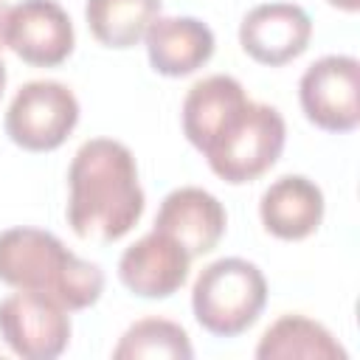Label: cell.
I'll return each mask as SVG.
<instances>
[{"mask_svg":"<svg viewBox=\"0 0 360 360\" xmlns=\"http://www.w3.org/2000/svg\"><path fill=\"white\" fill-rule=\"evenodd\" d=\"M0 338L22 360H53L70 343V315L59 301L20 290L0 301Z\"/></svg>","mask_w":360,"mask_h":360,"instance_id":"7","label":"cell"},{"mask_svg":"<svg viewBox=\"0 0 360 360\" xmlns=\"http://www.w3.org/2000/svg\"><path fill=\"white\" fill-rule=\"evenodd\" d=\"M115 360H191L194 349L186 329L166 318H141L135 321L112 349Z\"/></svg>","mask_w":360,"mask_h":360,"instance_id":"17","label":"cell"},{"mask_svg":"<svg viewBox=\"0 0 360 360\" xmlns=\"http://www.w3.org/2000/svg\"><path fill=\"white\" fill-rule=\"evenodd\" d=\"M79 124L73 90L53 79H37L17 90L6 110V135L25 152L59 149Z\"/></svg>","mask_w":360,"mask_h":360,"instance_id":"5","label":"cell"},{"mask_svg":"<svg viewBox=\"0 0 360 360\" xmlns=\"http://www.w3.org/2000/svg\"><path fill=\"white\" fill-rule=\"evenodd\" d=\"M248 93L239 79L214 73L200 82H194L183 98V135L188 143L200 152H208V146L225 132V127L248 107Z\"/></svg>","mask_w":360,"mask_h":360,"instance_id":"12","label":"cell"},{"mask_svg":"<svg viewBox=\"0 0 360 360\" xmlns=\"http://www.w3.org/2000/svg\"><path fill=\"white\" fill-rule=\"evenodd\" d=\"M8 11H11V6L0 0V48L6 45V25H8Z\"/></svg>","mask_w":360,"mask_h":360,"instance_id":"18","label":"cell"},{"mask_svg":"<svg viewBox=\"0 0 360 360\" xmlns=\"http://www.w3.org/2000/svg\"><path fill=\"white\" fill-rule=\"evenodd\" d=\"M0 281L14 290L42 292L68 312L93 307L104 292V273L39 228L0 231Z\"/></svg>","mask_w":360,"mask_h":360,"instance_id":"2","label":"cell"},{"mask_svg":"<svg viewBox=\"0 0 360 360\" xmlns=\"http://www.w3.org/2000/svg\"><path fill=\"white\" fill-rule=\"evenodd\" d=\"M267 304L264 273L239 256L205 264L191 287V312L197 323L217 338L248 332Z\"/></svg>","mask_w":360,"mask_h":360,"instance_id":"3","label":"cell"},{"mask_svg":"<svg viewBox=\"0 0 360 360\" xmlns=\"http://www.w3.org/2000/svg\"><path fill=\"white\" fill-rule=\"evenodd\" d=\"M73 22L56 0H22L11 6L6 45L34 68H56L73 53Z\"/></svg>","mask_w":360,"mask_h":360,"instance_id":"8","label":"cell"},{"mask_svg":"<svg viewBox=\"0 0 360 360\" xmlns=\"http://www.w3.org/2000/svg\"><path fill=\"white\" fill-rule=\"evenodd\" d=\"M256 357L259 360H346V349L335 340V335L307 318V315H281L276 318L264 335L256 343Z\"/></svg>","mask_w":360,"mask_h":360,"instance_id":"15","label":"cell"},{"mask_svg":"<svg viewBox=\"0 0 360 360\" xmlns=\"http://www.w3.org/2000/svg\"><path fill=\"white\" fill-rule=\"evenodd\" d=\"M146 56L160 76H188L214 56V31L197 17H155L143 34Z\"/></svg>","mask_w":360,"mask_h":360,"instance_id":"13","label":"cell"},{"mask_svg":"<svg viewBox=\"0 0 360 360\" xmlns=\"http://www.w3.org/2000/svg\"><path fill=\"white\" fill-rule=\"evenodd\" d=\"M191 256L166 233L149 231L138 242H132L118 259L121 284L141 298H169L188 278Z\"/></svg>","mask_w":360,"mask_h":360,"instance_id":"10","label":"cell"},{"mask_svg":"<svg viewBox=\"0 0 360 360\" xmlns=\"http://www.w3.org/2000/svg\"><path fill=\"white\" fill-rule=\"evenodd\" d=\"M298 98L318 129L352 132L360 124V62L346 53L321 56L304 70Z\"/></svg>","mask_w":360,"mask_h":360,"instance_id":"6","label":"cell"},{"mask_svg":"<svg viewBox=\"0 0 360 360\" xmlns=\"http://www.w3.org/2000/svg\"><path fill=\"white\" fill-rule=\"evenodd\" d=\"M6 79H8V73H6V62L0 59V96H3V87H6Z\"/></svg>","mask_w":360,"mask_h":360,"instance_id":"20","label":"cell"},{"mask_svg":"<svg viewBox=\"0 0 360 360\" xmlns=\"http://www.w3.org/2000/svg\"><path fill=\"white\" fill-rule=\"evenodd\" d=\"M287 124L281 112L270 104L248 101V107L225 127V132L202 155L219 180L242 186L262 177L281 158Z\"/></svg>","mask_w":360,"mask_h":360,"instance_id":"4","label":"cell"},{"mask_svg":"<svg viewBox=\"0 0 360 360\" xmlns=\"http://www.w3.org/2000/svg\"><path fill=\"white\" fill-rule=\"evenodd\" d=\"M160 17V0H87L84 20L104 48H132L143 39L152 20Z\"/></svg>","mask_w":360,"mask_h":360,"instance_id":"16","label":"cell"},{"mask_svg":"<svg viewBox=\"0 0 360 360\" xmlns=\"http://www.w3.org/2000/svg\"><path fill=\"white\" fill-rule=\"evenodd\" d=\"M259 217L264 231L276 239H307L323 219V191L304 174H284L264 188L259 200Z\"/></svg>","mask_w":360,"mask_h":360,"instance_id":"14","label":"cell"},{"mask_svg":"<svg viewBox=\"0 0 360 360\" xmlns=\"http://www.w3.org/2000/svg\"><path fill=\"white\" fill-rule=\"evenodd\" d=\"M68 188L65 217L79 239L118 242L138 225L146 205L135 155L112 138H90L76 149Z\"/></svg>","mask_w":360,"mask_h":360,"instance_id":"1","label":"cell"},{"mask_svg":"<svg viewBox=\"0 0 360 360\" xmlns=\"http://www.w3.org/2000/svg\"><path fill=\"white\" fill-rule=\"evenodd\" d=\"M225 228L228 214L222 202L211 191L197 186L169 191L155 217V231L172 236L191 259L211 253L225 236Z\"/></svg>","mask_w":360,"mask_h":360,"instance_id":"11","label":"cell"},{"mask_svg":"<svg viewBox=\"0 0 360 360\" xmlns=\"http://www.w3.org/2000/svg\"><path fill=\"white\" fill-rule=\"evenodd\" d=\"M312 39V20L295 3H262L242 17L239 45L242 51L267 68L298 59Z\"/></svg>","mask_w":360,"mask_h":360,"instance_id":"9","label":"cell"},{"mask_svg":"<svg viewBox=\"0 0 360 360\" xmlns=\"http://www.w3.org/2000/svg\"><path fill=\"white\" fill-rule=\"evenodd\" d=\"M326 3L340 8V11H357L360 8V0H326Z\"/></svg>","mask_w":360,"mask_h":360,"instance_id":"19","label":"cell"}]
</instances>
